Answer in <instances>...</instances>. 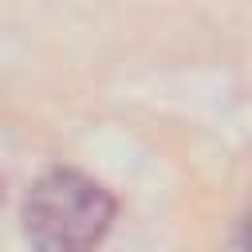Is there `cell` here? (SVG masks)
I'll return each instance as SVG.
<instances>
[{
	"mask_svg": "<svg viewBox=\"0 0 252 252\" xmlns=\"http://www.w3.org/2000/svg\"><path fill=\"white\" fill-rule=\"evenodd\" d=\"M114 220V197L79 169L43 173L24 197L32 252H94Z\"/></svg>",
	"mask_w": 252,
	"mask_h": 252,
	"instance_id": "6da1fadb",
	"label": "cell"
}]
</instances>
